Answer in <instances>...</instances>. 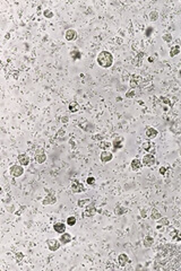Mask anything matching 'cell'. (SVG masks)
<instances>
[{"label": "cell", "mask_w": 181, "mask_h": 271, "mask_svg": "<svg viewBox=\"0 0 181 271\" xmlns=\"http://www.w3.org/2000/svg\"><path fill=\"white\" fill-rule=\"evenodd\" d=\"M97 63L102 68H109L113 63V55L109 51H102L97 55Z\"/></svg>", "instance_id": "obj_1"}, {"label": "cell", "mask_w": 181, "mask_h": 271, "mask_svg": "<svg viewBox=\"0 0 181 271\" xmlns=\"http://www.w3.org/2000/svg\"><path fill=\"white\" fill-rule=\"evenodd\" d=\"M72 191L74 193H82L85 191V186L78 180H74L72 182Z\"/></svg>", "instance_id": "obj_2"}, {"label": "cell", "mask_w": 181, "mask_h": 271, "mask_svg": "<svg viewBox=\"0 0 181 271\" xmlns=\"http://www.w3.org/2000/svg\"><path fill=\"white\" fill-rule=\"evenodd\" d=\"M96 211H97V210H96V208H95L94 203H89V205L85 208V210H84V213H83V217H85V218H87V217H94L95 215H96Z\"/></svg>", "instance_id": "obj_3"}, {"label": "cell", "mask_w": 181, "mask_h": 271, "mask_svg": "<svg viewBox=\"0 0 181 271\" xmlns=\"http://www.w3.org/2000/svg\"><path fill=\"white\" fill-rule=\"evenodd\" d=\"M9 172H10V174L14 176V177H18V176L23 175V173H24V169H23L22 165L16 164V165H13V166L9 169Z\"/></svg>", "instance_id": "obj_4"}, {"label": "cell", "mask_w": 181, "mask_h": 271, "mask_svg": "<svg viewBox=\"0 0 181 271\" xmlns=\"http://www.w3.org/2000/svg\"><path fill=\"white\" fill-rule=\"evenodd\" d=\"M155 161H156V159H155V156H154V155L147 154V155H145L144 157H143V161H142V163H143V165H144V166L151 167V166H153V165L155 164Z\"/></svg>", "instance_id": "obj_5"}, {"label": "cell", "mask_w": 181, "mask_h": 271, "mask_svg": "<svg viewBox=\"0 0 181 271\" xmlns=\"http://www.w3.org/2000/svg\"><path fill=\"white\" fill-rule=\"evenodd\" d=\"M143 83V78L140 77V76H136V75H134V76H131L130 78V87L131 89H135V88L139 87V85Z\"/></svg>", "instance_id": "obj_6"}, {"label": "cell", "mask_w": 181, "mask_h": 271, "mask_svg": "<svg viewBox=\"0 0 181 271\" xmlns=\"http://www.w3.org/2000/svg\"><path fill=\"white\" fill-rule=\"evenodd\" d=\"M47 243H48V248H49V250L52 251V252L59 250L60 249V246H61V242L58 241V240H49Z\"/></svg>", "instance_id": "obj_7"}, {"label": "cell", "mask_w": 181, "mask_h": 271, "mask_svg": "<svg viewBox=\"0 0 181 271\" xmlns=\"http://www.w3.org/2000/svg\"><path fill=\"white\" fill-rule=\"evenodd\" d=\"M112 158H113V154L108 150H103L100 155V159L102 163H109L110 161H112Z\"/></svg>", "instance_id": "obj_8"}, {"label": "cell", "mask_w": 181, "mask_h": 271, "mask_svg": "<svg viewBox=\"0 0 181 271\" xmlns=\"http://www.w3.org/2000/svg\"><path fill=\"white\" fill-rule=\"evenodd\" d=\"M35 161H36V163H39V164H43L44 161H47V154L44 153V150L42 148H40V149H39V153H36L35 154Z\"/></svg>", "instance_id": "obj_9"}, {"label": "cell", "mask_w": 181, "mask_h": 271, "mask_svg": "<svg viewBox=\"0 0 181 271\" xmlns=\"http://www.w3.org/2000/svg\"><path fill=\"white\" fill-rule=\"evenodd\" d=\"M142 147H143V149H145L146 152H148L150 154H152V155L155 154V147H154V145H153L150 140L144 141V142H143V146Z\"/></svg>", "instance_id": "obj_10"}, {"label": "cell", "mask_w": 181, "mask_h": 271, "mask_svg": "<svg viewBox=\"0 0 181 271\" xmlns=\"http://www.w3.org/2000/svg\"><path fill=\"white\" fill-rule=\"evenodd\" d=\"M56 202H57V197H56L54 194H52V193H49V194L43 199V201H42V203H43L44 206L53 205V203H56Z\"/></svg>", "instance_id": "obj_11"}, {"label": "cell", "mask_w": 181, "mask_h": 271, "mask_svg": "<svg viewBox=\"0 0 181 271\" xmlns=\"http://www.w3.org/2000/svg\"><path fill=\"white\" fill-rule=\"evenodd\" d=\"M65 37L67 41H75L77 38V32L75 29H67L65 33Z\"/></svg>", "instance_id": "obj_12"}, {"label": "cell", "mask_w": 181, "mask_h": 271, "mask_svg": "<svg viewBox=\"0 0 181 271\" xmlns=\"http://www.w3.org/2000/svg\"><path fill=\"white\" fill-rule=\"evenodd\" d=\"M159 134V131L154 128H147L146 131H145V136L147 139H153V138H156Z\"/></svg>", "instance_id": "obj_13"}, {"label": "cell", "mask_w": 181, "mask_h": 271, "mask_svg": "<svg viewBox=\"0 0 181 271\" xmlns=\"http://www.w3.org/2000/svg\"><path fill=\"white\" fill-rule=\"evenodd\" d=\"M17 161L19 163V165H22V166H27L29 164V157L26 154H21V155H18Z\"/></svg>", "instance_id": "obj_14"}, {"label": "cell", "mask_w": 181, "mask_h": 271, "mask_svg": "<svg viewBox=\"0 0 181 271\" xmlns=\"http://www.w3.org/2000/svg\"><path fill=\"white\" fill-rule=\"evenodd\" d=\"M129 262V257H128V255L127 254H124V253H121L119 257H118V263H119V265H121V267H124L126 264Z\"/></svg>", "instance_id": "obj_15"}, {"label": "cell", "mask_w": 181, "mask_h": 271, "mask_svg": "<svg viewBox=\"0 0 181 271\" xmlns=\"http://www.w3.org/2000/svg\"><path fill=\"white\" fill-rule=\"evenodd\" d=\"M72 240V235L69 234V233H62V235L60 236V242H61V244H68V243H70Z\"/></svg>", "instance_id": "obj_16"}, {"label": "cell", "mask_w": 181, "mask_h": 271, "mask_svg": "<svg viewBox=\"0 0 181 271\" xmlns=\"http://www.w3.org/2000/svg\"><path fill=\"white\" fill-rule=\"evenodd\" d=\"M53 228H54V230H56L58 234H62V233H65V230H66V226L64 223H57V224H54V225H53Z\"/></svg>", "instance_id": "obj_17"}, {"label": "cell", "mask_w": 181, "mask_h": 271, "mask_svg": "<svg viewBox=\"0 0 181 271\" xmlns=\"http://www.w3.org/2000/svg\"><path fill=\"white\" fill-rule=\"evenodd\" d=\"M142 167H143V163L139 161V159L135 158V159L131 161V169H134V171H138V169H140Z\"/></svg>", "instance_id": "obj_18"}, {"label": "cell", "mask_w": 181, "mask_h": 271, "mask_svg": "<svg viewBox=\"0 0 181 271\" xmlns=\"http://www.w3.org/2000/svg\"><path fill=\"white\" fill-rule=\"evenodd\" d=\"M68 109H69V111L72 112V113H76V112H78V111H79L80 107H79V104L76 102V101H72V102L69 103Z\"/></svg>", "instance_id": "obj_19"}, {"label": "cell", "mask_w": 181, "mask_h": 271, "mask_svg": "<svg viewBox=\"0 0 181 271\" xmlns=\"http://www.w3.org/2000/svg\"><path fill=\"white\" fill-rule=\"evenodd\" d=\"M127 211H128V209L122 207V206H117L116 208H114V213H116L117 216H122Z\"/></svg>", "instance_id": "obj_20"}, {"label": "cell", "mask_w": 181, "mask_h": 271, "mask_svg": "<svg viewBox=\"0 0 181 271\" xmlns=\"http://www.w3.org/2000/svg\"><path fill=\"white\" fill-rule=\"evenodd\" d=\"M112 146H113V148L114 149H120V148H122L123 145H122V138L121 137H118V138H116V139L113 140V144H112Z\"/></svg>", "instance_id": "obj_21"}, {"label": "cell", "mask_w": 181, "mask_h": 271, "mask_svg": "<svg viewBox=\"0 0 181 271\" xmlns=\"http://www.w3.org/2000/svg\"><path fill=\"white\" fill-rule=\"evenodd\" d=\"M143 243H144L145 248H151L153 244H154V238H153L152 236H145Z\"/></svg>", "instance_id": "obj_22"}, {"label": "cell", "mask_w": 181, "mask_h": 271, "mask_svg": "<svg viewBox=\"0 0 181 271\" xmlns=\"http://www.w3.org/2000/svg\"><path fill=\"white\" fill-rule=\"evenodd\" d=\"M180 46L179 45H173L172 48H171V50H170V57H175L177 54H179L180 53Z\"/></svg>", "instance_id": "obj_23"}, {"label": "cell", "mask_w": 181, "mask_h": 271, "mask_svg": "<svg viewBox=\"0 0 181 271\" xmlns=\"http://www.w3.org/2000/svg\"><path fill=\"white\" fill-rule=\"evenodd\" d=\"M89 203H91V200H89V199H83V200H79V201L77 202V205H78L79 208H86Z\"/></svg>", "instance_id": "obj_24"}, {"label": "cell", "mask_w": 181, "mask_h": 271, "mask_svg": "<svg viewBox=\"0 0 181 271\" xmlns=\"http://www.w3.org/2000/svg\"><path fill=\"white\" fill-rule=\"evenodd\" d=\"M100 148H101L102 150H108L109 148L111 147V144L109 142V141H105V140H102V141H100Z\"/></svg>", "instance_id": "obj_25"}, {"label": "cell", "mask_w": 181, "mask_h": 271, "mask_svg": "<svg viewBox=\"0 0 181 271\" xmlns=\"http://www.w3.org/2000/svg\"><path fill=\"white\" fill-rule=\"evenodd\" d=\"M151 218H152L153 220H159L160 218H162V215L157 211V209H153L152 210V216H151Z\"/></svg>", "instance_id": "obj_26"}, {"label": "cell", "mask_w": 181, "mask_h": 271, "mask_svg": "<svg viewBox=\"0 0 181 271\" xmlns=\"http://www.w3.org/2000/svg\"><path fill=\"white\" fill-rule=\"evenodd\" d=\"M143 57H144V53H143V52H140V53L137 55V58L135 59L134 65H135V66H137V67L142 66V59H143Z\"/></svg>", "instance_id": "obj_27"}, {"label": "cell", "mask_w": 181, "mask_h": 271, "mask_svg": "<svg viewBox=\"0 0 181 271\" xmlns=\"http://www.w3.org/2000/svg\"><path fill=\"white\" fill-rule=\"evenodd\" d=\"M171 237L174 241H180L181 242V230H174L173 233H171Z\"/></svg>", "instance_id": "obj_28"}, {"label": "cell", "mask_w": 181, "mask_h": 271, "mask_svg": "<svg viewBox=\"0 0 181 271\" xmlns=\"http://www.w3.org/2000/svg\"><path fill=\"white\" fill-rule=\"evenodd\" d=\"M70 54H72L74 60H79V59H82V53L78 50H74V51L70 52Z\"/></svg>", "instance_id": "obj_29"}, {"label": "cell", "mask_w": 181, "mask_h": 271, "mask_svg": "<svg viewBox=\"0 0 181 271\" xmlns=\"http://www.w3.org/2000/svg\"><path fill=\"white\" fill-rule=\"evenodd\" d=\"M157 18H159V13H157V11H152V13L150 14V19H151L152 22L157 21Z\"/></svg>", "instance_id": "obj_30"}, {"label": "cell", "mask_w": 181, "mask_h": 271, "mask_svg": "<svg viewBox=\"0 0 181 271\" xmlns=\"http://www.w3.org/2000/svg\"><path fill=\"white\" fill-rule=\"evenodd\" d=\"M76 217H74V216H70V217H68V219H67V224L69 225V226H74L75 224H76Z\"/></svg>", "instance_id": "obj_31"}, {"label": "cell", "mask_w": 181, "mask_h": 271, "mask_svg": "<svg viewBox=\"0 0 181 271\" xmlns=\"http://www.w3.org/2000/svg\"><path fill=\"white\" fill-rule=\"evenodd\" d=\"M159 224H160V225H163V226H167V225H169V219H167V217L160 218V219H159Z\"/></svg>", "instance_id": "obj_32"}, {"label": "cell", "mask_w": 181, "mask_h": 271, "mask_svg": "<svg viewBox=\"0 0 181 271\" xmlns=\"http://www.w3.org/2000/svg\"><path fill=\"white\" fill-rule=\"evenodd\" d=\"M135 96H136V90H134V89H131V90L126 93V97L127 98H134Z\"/></svg>", "instance_id": "obj_33"}, {"label": "cell", "mask_w": 181, "mask_h": 271, "mask_svg": "<svg viewBox=\"0 0 181 271\" xmlns=\"http://www.w3.org/2000/svg\"><path fill=\"white\" fill-rule=\"evenodd\" d=\"M43 14H44V16H45V18H52V17H53V15H54L52 11H51L50 9H45Z\"/></svg>", "instance_id": "obj_34"}, {"label": "cell", "mask_w": 181, "mask_h": 271, "mask_svg": "<svg viewBox=\"0 0 181 271\" xmlns=\"http://www.w3.org/2000/svg\"><path fill=\"white\" fill-rule=\"evenodd\" d=\"M86 183L88 184V185H94V184H95V179L93 177V176H89V177H87Z\"/></svg>", "instance_id": "obj_35"}, {"label": "cell", "mask_w": 181, "mask_h": 271, "mask_svg": "<svg viewBox=\"0 0 181 271\" xmlns=\"http://www.w3.org/2000/svg\"><path fill=\"white\" fill-rule=\"evenodd\" d=\"M162 37H163V40H164L165 42H171V41H172V35H171V34H164Z\"/></svg>", "instance_id": "obj_36"}, {"label": "cell", "mask_w": 181, "mask_h": 271, "mask_svg": "<svg viewBox=\"0 0 181 271\" xmlns=\"http://www.w3.org/2000/svg\"><path fill=\"white\" fill-rule=\"evenodd\" d=\"M161 102H162V103H165V104H167V105H170V106L172 105V103H171V101H170V100H169L167 97H163V96H162V97H161Z\"/></svg>", "instance_id": "obj_37"}, {"label": "cell", "mask_w": 181, "mask_h": 271, "mask_svg": "<svg viewBox=\"0 0 181 271\" xmlns=\"http://www.w3.org/2000/svg\"><path fill=\"white\" fill-rule=\"evenodd\" d=\"M23 259H24V254H23V253H21V252H18V253L16 254V260H17L18 262H21Z\"/></svg>", "instance_id": "obj_38"}, {"label": "cell", "mask_w": 181, "mask_h": 271, "mask_svg": "<svg viewBox=\"0 0 181 271\" xmlns=\"http://www.w3.org/2000/svg\"><path fill=\"white\" fill-rule=\"evenodd\" d=\"M152 32H153V27H148V28L146 29V32H145V36L150 37L151 34H152Z\"/></svg>", "instance_id": "obj_39"}, {"label": "cell", "mask_w": 181, "mask_h": 271, "mask_svg": "<svg viewBox=\"0 0 181 271\" xmlns=\"http://www.w3.org/2000/svg\"><path fill=\"white\" fill-rule=\"evenodd\" d=\"M92 139H93V140H101V141H102V139H103V136H102V134H94V136L92 137Z\"/></svg>", "instance_id": "obj_40"}, {"label": "cell", "mask_w": 181, "mask_h": 271, "mask_svg": "<svg viewBox=\"0 0 181 271\" xmlns=\"http://www.w3.org/2000/svg\"><path fill=\"white\" fill-rule=\"evenodd\" d=\"M65 130L64 129H61V130H59L58 131V133H57V138H62V134L65 136Z\"/></svg>", "instance_id": "obj_41"}, {"label": "cell", "mask_w": 181, "mask_h": 271, "mask_svg": "<svg viewBox=\"0 0 181 271\" xmlns=\"http://www.w3.org/2000/svg\"><path fill=\"white\" fill-rule=\"evenodd\" d=\"M60 121H61L62 123H67V122L69 121V117H67V115H65V117H62L61 119H60Z\"/></svg>", "instance_id": "obj_42"}, {"label": "cell", "mask_w": 181, "mask_h": 271, "mask_svg": "<svg viewBox=\"0 0 181 271\" xmlns=\"http://www.w3.org/2000/svg\"><path fill=\"white\" fill-rule=\"evenodd\" d=\"M165 173H167V169L165 167H161L160 169V174L161 175H165Z\"/></svg>", "instance_id": "obj_43"}, {"label": "cell", "mask_w": 181, "mask_h": 271, "mask_svg": "<svg viewBox=\"0 0 181 271\" xmlns=\"http://www.w3.org/2000/svg\"><path fill=\"white\" fill-rule=\"evenodd\" d=\"M18 76H19V75H17V71H14V78L15 79H17V78H18Z\"/></svg>", "instance_id": "obj_44"}]
</instances>
